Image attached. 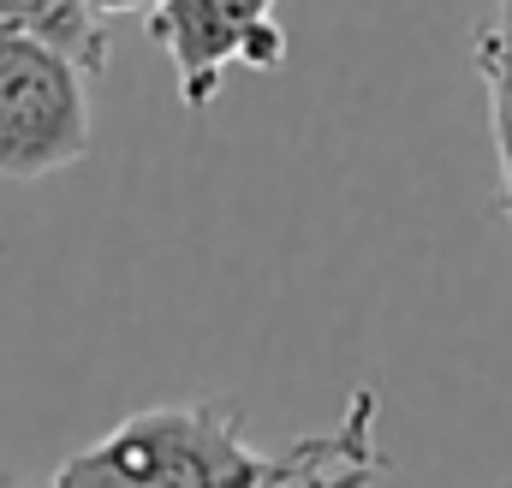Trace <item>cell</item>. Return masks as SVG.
<instances>
[{"mask_svg":"<svg viewBox=\"0 0 512 488\" xmlns=\"http://www.w3.org/2000/svg\"><path fill=\"white\" fill-rule=\"evenodd\" d=\"M48 483H185V488H268V453L245 441L239 399H197V405H149L114 423L96 447L72 453Z\"/></svg>","mask_w":512,"mask_h":488,"instance_id":"1","label":"cell"},{"mask_svg":"<svg viewBox=\"0 0 512 488\" xmlns=\"http://www.w3.org/2000/svg\"><path fill=\"white\" fill-rule=\"evenodd\" d=\"M90 155V72L0 18V179H48Z\"/></svg>","mask_w":512,"mask_h":488,"instance_id":"2","label":"cell"},{"mask_svg":"<svg viewBox=\"0 0 512 488\" xmlns=\"http://www.w3.org/2000/svg\"><path fill=\"white\" fill-rule=\"evenodd\" d=\"M149 36L173 60L179 102L191 114H203L221 96L227 66L274 72L286 60L280 0H155L149 6Z\"/></svg>","mask_w":512,"mask_h":488,"instance_id":"3","label":"cell"},{"mask_svg":"<svg viewBox=\"0 0 512 488\" xmlns=\"http://www.w3.org/2000/svg\"><path fill=\"white\" fill-rule=\"evenodd\" d=\"M399 465L376 441V387H358L346 399V417L334 429L298 435L280 453H268V488H304V483H387Z\"/></svg>","mask_w":512,"mask_h":488,"instance_id":"4","label":"cell"},{"mask_svg":"<svg viewBox=\"0 0 512 488\" xmlns=\"http://www.w3.org/2000/svg\"><path fill=\"white\" fill-rule=\"evenodd\" d=\"M0 18L48 36L90 78H102V66H108V24H102V12L90 0H0Z\"/></svg>","mask_w":512,"mask_h":488,"instance_id":"5","label":"cell"},{"mask_svg":"<svg viewBox=\"0 0 512 488\" xmlns=\"http://www.w3.org/2000/svg\"><path fill=\"white\" fill-rule=\"evenodd\" d=\"M477 72L489 90L495 167H501V185H512V0H489V18L477 30Z\"/></svg>","mask_w":512,"mask_h":488,"instance_id":"6","label":"cell"},{"mask_svg":"<svg viewBox=\"0 0 512 488\" xmlns=\"http://www.w3.org/2000/svg\"><path fill=\"white\" fill-rule=\"evenodd\" d=\"M90 6H96L102 18H120V12H149L155 0H90Z\"/></svg>","mask_w":512,"mask_h":488,"instance_id":"7","label":"cell"}]
</instances>
